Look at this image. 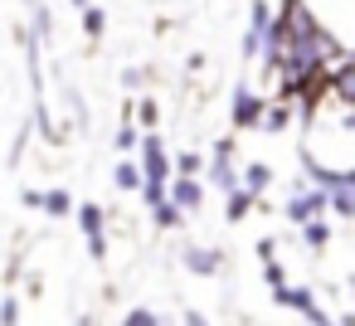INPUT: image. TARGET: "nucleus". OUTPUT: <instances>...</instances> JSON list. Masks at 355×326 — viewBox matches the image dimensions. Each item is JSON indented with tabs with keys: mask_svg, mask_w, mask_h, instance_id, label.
Instances as JSON below:
<instances>
[{
	"mask_svg": "<svg viewBox=\"0 0 355 326\" xmlns=\"http://www.w3.org/2000/svg\"><path fill=\"white\" fill-rule=\"evenodd\" d=\"M268 93H258L253 83H234V93H229V122H234V132H248V127H263V117H268Z\"/></svg>",
	"mask_w": 355,
	"mask_h": 326,
	"instance_id": "1",
	"label": "nucleus"
},
{
	"mask_svg": "<svg viewBox=\"0 0 355 326\" xmlns=\"http://www.w3.org/2000/svg\"><path fill=\"white\" fill-rule=\"evenodd\" d=\"M331 209V190L326 185H306V190H292V200H282V214L302 229L306 219H321Z\"/></svg>",
	"mask_w": 355,
	"mask_h": 326,
	"instance_id": "2",
	"label": "nucleus"
},
{
	"mask_svg": "<svg viewBox=\"0 0 355 326\" xmlns=\"http://www.w3.org/2000/svg\"><path fill=\"white\" fill-rule=\"evenodd\" d=\"M326 190H331V209L355 224V166H336V175H331Z\"/></svg>",
	"mask_w": 355,
	"mask_h": 326,
	"instance_id": "3",
	"label": "nucleus"
},
{
	"mask_svg": "<svg viewBox=\"0 0 355 326\" xmlns=\"http://www.w3.org/2000/svg\"><path fill=\"white\" fill-rule=\"evenodd\" d=\"M180 263H185L195 277H214V273L224 268V253L209 248V243H185V248H180Z\"/></svg>",
	"mask_w": 355,
	"mask_h": 326,
	"instance_id": "4",
	"label": "nucleus"
},
{
	"mask_svg": "<svg viewBox=\"0 0 355 326\" xmlns=\"http://www.w3.org/2000/svg\"><path fill=\"white\" fill-rule=\"evenodd\" d=\"M171 200H175L185 214H200V205H205V180H200V175H175V180H171Z\"/></svg>",
	"mask_w": 355,
	"mask_h": 326,
	"instance_id": "5",
	"label": "nucleus"
},
{
	"mask_svg": "<svg viewBox=\"0 0 355 326\" xmlns=\"http://www.w3.org/2000/svg\"><path fill=\"white\" fill-rule=\"evenodd\" d=\"M205 180L214 185V190H239L243 185V171H234V156H209V171H205Z\"/></svg>",
	"mask_w": 355,
	"mask_h": 326,
	"instance_id": "6",
	"label": "nucleus"
},
{
	"mask_svg": "<svg viewBox=\"0 0 355 326\" xmlns=\"http://www.w3.org/2000/svg\"><path fill=\"white\" fill-rule=\"evenodd\" d=\"M112 185L127 190V195H141V190H146V171H141V161H132V156L112 161Z\"/></svg>",
	"mask_w": 355,
	"mask_h": 326,
	"instance_id": "7",
	"label": "nucleus"
},
{
	"mask_svg": "<svg viewBox=\"0 0 355 326\" xmlns=\"http://www.w3.org/2000/svg\"><path fill=\"white\" fill-rule=\"evenodd\" d=\"M292 112H297V103H292V98H272V103H268V117H263V127H258V132L282 137V132L292 127Z\"/></svg>",
	"mask_w": 355,
	"mask_h": 326,
	"instance_id": "8",
	"label": "nucleus"
},
{
	"mask_svg": "<svg viewBox=\"0 0 355 326\" xmlns=\"http://www.w3.org/2000/svg\"><path fill=\"white\" fill-rule=\"evenodd\" d=\"M258 200H263V195H253L248 185H239V190H229V195H224V219H229V224H239V219H248Z\"/></svg>",
	"mask_w": 355,
	"mask_h": 326,
	"instance_id": "9",
	"label": "nucleus"
},
{
	"mask_svg": "<svg viewBox=\"0 0 355 326\" xmlns=\"http://www.w3.org/2000/svg\"><path fill=\"white\" fill-rule=\"evenodd\" d=\"M73 219H78L83 239H98V234H107V209H103V205H93V200H83V205L73 209Z\"/></svg>",
	"mask_w": 355,
	"mask_h": 326,
	"instance_id": "10",
	"label": "nucleus"
},
{
	"mask_svg": "<svg viewBox=\"0 0 355 326\" xmlns=\"http://www.w3.org/2000/svg\"><path fill=\"white\" fill-rule=\"evenodd\" d=\"M137 127H141V122H117V132H112V151H117V156H137V151H141L146 137H141Z\"/></svg>",
	"mask_w": 355,
	"mask_h": 326,
	"instance_id": "11",
	"label": "nucleus"
},
{
	"mask_svg": "<svg viewBox=\"0 0 355 326\" xmlns=\"http://www.w3.org/2000/svg\"><path fill=\"white\" fill-rule=\"evenodd\" d=\"M243 185H248L253 195H268V190H272V166H268V161H243Z\"/></svg>",
	"mask_w": 355,
	"mask_h": 326,
	"instance_id": "12",
	"label": "nucleus"
},
{
	"mask_svg": "<svg viewBox=\"0 0 355 326\" xmlns=\"http://www.w3.org/2000/svg\"><path fill=\"white\" fill-rule=\"evenodd\" d=\"M331 93H336L340 103H355V54H350V59L331 74Z\"/></svg>",
	"mask_w": 355,
	"mask_h": 326,
	"instance_id": "13",
	"label": "nucleus"
},
{
	"mask_svg": "<svg viewBox=\"0 0 355 326\" xmlns=\"http://www.w3.org/2000/svg\"><path fill=\"white\" fill-rule=\"evenodd\" d=\"M30 35H35V44H54V15H49V6H30Z\"/></svg>",
	"mask_w": 355,
	"mask_h": 326,
	"instance_id": "14",
	"label": "nucleus"
},
{
	"mask_svg": "<svg viewBox=\"0 0 355 326\" xmlns=\"http://www.w3.org/2000/svg\"><path fill=\"white\" fill-rule=\"evenodd\" d=\"M151 224L171 234V229H180V224H185V209H180L175 200H161V205H151Z\"/></svg>",
	"mask_w": 355,
	"mask_h": 326,
	"instance_id": "15",
	"label": "nucleus"
},
{
	"mask_svg": "<svg viewBox=\"0 0 355 326\" xmlns=\"http://www.w3.org/2000/svg\"><path fill=\"white\" fill-rule=\"evenodd\" d=\"M302 243H306V253H321V248L331 243V224H326V214L302 224Z\"/></svg>",
	"mask_w": 355,
	"mask_h": 326,
	"instance_id": "16",
	"label": "nucleus"
},
{
	"mask_svg": "<svg viewBox=\"0 0 355 326\" xmlns=\"http://www.w3.org/2000/svg\"><path fill=\"white\" fill-rule=\"evenodd\" d=\"M73 209H78V205H73V195H69L64 185H54V190L44 195V214H49V219H69Z\"/></svg>",
	"mask_w": 355,
	"mask_h": 326,
	"instance_id": "17",
	"label": "nucleus"
},
{
	"mask_svg": "<svg viewBox=\"0 0 355 326\" xmlns=\"http://www.w3.org/2000/svg\"><path fill=\"white\" fill-rule=\"evenodd\" d=\"M272 6H268V0H248V30H258V35H268L272 30Z\"/></svg>",
	"mask_w": 355,
	"mask_h": 326,
	"instance_id": "18",
	"label": "nucleus"
},
{
	"mask_svg": "<svg viewBox=\"0 0 355 326\" xmlns=\"http://www.w3.org/2000/svg\"><path fill=\"white\" fill-rule=\"evenodd\" d=\"M78 20H83V35H88V40H103V35H107V10L88 6V10H83Z\"/></svg>",
	"mask_w": 355,
	"mask_h": 326,
	"instance_id": "19",
	"label": "nucleus"
},
{
	"mask_svg": "<svg viewBox=\"0 0 355 326\" xmlns=\"http://www.w3.org/2000/svg\"><path fill=\"white\" fill-rule=\"evenodd\" d=\"M200 171H209V161L200 151H180L175 156V175H200Z\"/></svg>",
	"mask_w": 355,
	"mask_h": 326,
	"instance_id": "20",
	"label": "nucleus"
},
{
	"mask_svg": "<svg viewBox=\"0 0 355 326\" xmlns=\"http://www.w3.org/2000/svg\"><path fill=\"white\" fill-rule=\"evenodd\" d=\"M132 112H137V122H141L146 132H156V122H161V108H156V98H141Z\"/></svg>",
	"mask_w": 355,
	"mask_h": 326,
	"instance_id": "21",
	"label": "nucleus"
},
{
	"mask_svg": "<svg viewBox=\"0 0 355 326\" xmlns=\"http://www.w3.org/2000/svg\"><path fill=\"white\" fill-rule=\"evenodd\" d=\"M122 326H166V321H161L151 307H132V311L122 316Z\"/></svg>",
	"mask_w": 355,
	"mask_h": 326,
	"instance_id": "22",
	"label": "nucleus"
},
{
	"mask_svg": "<svg viewBox=\"0 0 355 326\" xmlns=\"http://www.w3.org/2000/svg\"><path fill=\"white\" fill-rule=\"evenodd\" d=\"M263 282H268L272 292H277V287H287V273H282V263H277V258H272V263H263Z\"/></svg>",
	"mask_w": 355,
	"mask_h": 326,
	"instance_id": "23",
	"label": "nucleus"
},
{
	"mask_svg": "<svg viewBox=\"0 0 355 326\" xmlns=\"http://www.w3.org/2000/svg\"><path fill=\"white\" fill-rule=\"evenodd\" d=\"M0 321H6V326H20V297H15V292L0 302Z\"/></svg>",
	"mask_w": 355,
	"mask_h": 326,
	"instance_id": "24",
	"label": "nucleus"
},
{
	"mask_svg": "<svg viewBox=\"0 0 355 326\" xmlns=\"http://www.w3.org/2000/svg\"><path fill=\"white\" fill-rule=\"evenodd\" d=\"M258 258H263V263H272V258H277V239H272V234H263V239H258Z\"/></svg>",
	"mask_w": 355,
	"mask_h": 326,
	"instance_id": "25",
	"label": "nucleus"
},
{
	"mask_svg": "<svg viewBox=\"0 0 355 326\" xmlns=\"http://www.w3.org/2000/svg\"><path fill=\"white\" fill-rule=\"evenodd\" d=\"M44 195H49V190H25L20 205H25V209H44Z\"/></svg>",
	"mask_w": 355,
	"mask_h": 326,
	"instance_id": "26",
	"label": "nucleus"
},
{
	"mask_svg": "<svg viewBox=\"0 0 355 326\" xmlns=\"http://www.w3.org/2000/svg\"><path fill=\"white\" fill-rule=\"evenodd\" d=\"M141 83H146V69H127L122 74V88H141Z\"/></svg>",
	"mask_w": 355,
	"mask_h": 326,
	"instance_id": "27",
	"label": "nucleus"
},
{
	"mask_svg": "<svg viewBox=\"0 0 355 326\" xmlns=\"http://www.w3.org/2000/svg\"><path fill=\"white\" fill-rule=\"evenodd\" d=\"M214 156H234V137H219L214 141Z\"/></svg>",
	"mask_w": 355,
	"mask_h": 326,
	"instance_id": "28",
	"label": "nucleus"
},
{
	"mask_svg": "<svg viewBox=\"0 0 355 326\" xmlns=\"http://www.w3.org/2000/svg\"><path fill=\"white\" fill-rule=\"evenodd\" d=\"M180 326H209V321H205L200 311H185V316H180Z\"/></svg>",
	"mask_w": 355,
	"mask_h": 326,
	"instance_id": "29",
	"label": "nucleus"
},
{
	"mask_svg": "<svg viewBox=\"0 0 355 326\" xmlns=\"http://www.w3.org/2000/svg\"><path fill=\"white\" fill-rule=\"evenodd\" d=\"M336 321H340V326H355V311H340Z\"/></svg>",
	"mask_w": 355,
	"mask_h": 326,
	"instance_id": "30",
	"label": "nucleus"
},
{
	"mask_svg": "<svg viewBox=\"0 0 355 326\" xmlns=\"http://www.w3.org/2000/svg\"><path fill=\"white\" fill-rule=\"evenodd\" d=\"M69 6H73V10H78V15H83V10H88V0H69Z\"/></svg>",
	"mask_w": 355,
	"mask_h": 326,
	"instance_id": "31",
	"label": "nucleus"
},
{
	"mask_svg": "<svg viewBox=\"0 0 355 326\" xmlns=\"http://www.w3.org/2000/svg\"><path fill=\"white\" fill-rule=\"evenodd\" d=\"M326 326H340V321H326Z\"/></svg>",
	"mask_w": 355,
	"mask_h": 326,
	"instance_id": "32",
	"label": "nucleus"
}]
</instances>
